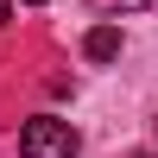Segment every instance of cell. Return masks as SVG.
Returning a JSON list of instances; mask_svg holds the SVG:
<instances>
[{
    "mask_svg": "<svg viewBox=\"0 0 158 158\" xmlns=\"http://www.w3.org/2000/svg\"><path fill=\"white\" fill-rule=\"evenodd\" d=\"M76 152H82V139L57 114H38V120L19 127V158H76Z\"/></svg>",
    "mask_w": 158,
    "mask_h": 158,
    "instance_id": "6da1fadb",
    "label": "cell"
},
{
    "mask_svg": "<svg viewBox=\"0 0 158 158\" xmlns=\"http://www.w3.org/2000/svg\"><path fill=\"white\" fill-rule=\"evenodd\" d=\"M82 57L89 63H114L120 57V25H95V32L82 38Z\"/></svg>",
    "mask_w": 158,
    "mask_h": 158,
    "instance_id": "7a4b0ae2",
    "label": "cell"
},
{
    "mask_svg": "<svg viewBox=\"0 0 158 158\" xmlns=\"http://www.w3.org/2000/svg\"><path fill=\"white\" fill-rule=\"evenodd\" d=\"M108 13H139V6H152V0H101Z\"/></svg>",
    "mask_w": 158,
    "mask_h": 158,
    "instance_id": "3957f363",
    "label": "cell"
},
{
    "mask_svg": "<svg viewBox=\"0 0 158 158\" xmlns=\"http://www.w3.org/2000/svg\"><path fill=\"white\" fill-rule=\"evenodd\" d=\"M6 19H13V0H0V25H6Z\"/></svg>",
    "mask_w": 158,
    "mask_h": 158,
    "instance_id": "277c9868",
    "label": "cell"
},
{
    "mask_svg": "<svg viewBox=\"0 0 158 158\" xmlns=\"http://www.w3.org/2000/svg\"><path fill=\"white\" fill-rule=\"evenodd\" d=\"M32 6H44V0H32Z\"/></svg>",
    "mask_w": 158,
    "mask_h": 158,
    "instance_id": "5b68a950",
    "label": "cell"
}]
</instances>
